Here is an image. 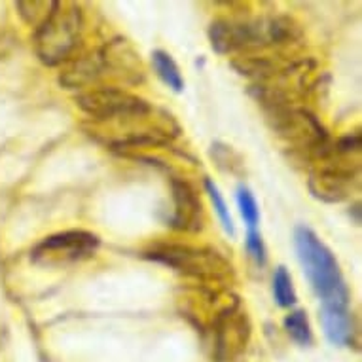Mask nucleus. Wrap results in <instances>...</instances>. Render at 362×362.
<instances>
[{"mask_svg":"<svg viewBox=\"0 0 362 362\" xmlns=\"http://www.w3.org/2000/svg\"><path fill=\"white\" fill-rule=\"evenodd\" d=\"M302 30L291 18H262L252 21L216 19L209 27V40L216 54H260L267 49L292 46Z\"/></svg>","mask_w":362,"mask_h":362,"instance_id":"obj_1","label":"nucleus"},{"mask_svg":"<svg viewBox=\"0 0 362 362\" xmlns=\"http://www.w3.org/2000/svg\"><path fill=\"white\" fill-rule=\"evenodd\" d=\"M294 247H296L298 260L303 267V274L308 277L309 285L313 286L315 294L322 300V305L347 308L351 298L349 288L345 285L344 275L332 250L308 226L296 228Z\"/></svg>","mask_w":362,"mask_h":362,"instance_id":"obj_2","label":"nucleus"},{"mask_svg":"<svg viewBox=\"0 0 362 362\" xmlns=\"http://www.w3.org/2000/svg\"><path fill=\"white\" fill-rule=\"evenodd\" d=\"M83 12L76 2L55 0L54 10L35 29V49L44 65L57 66L76 55L83 35Z\"/></svg>","mask_w":362,"mask_h":362,"instance_id":"obj_3","label":"nucleus"},{"mask_svg":"<svg viewBox=\"0 0 362 362\" xmlns=\"http://www.w3.org/2000/svg\"><path fill=\"white\" fill-rule=\"evenodd\" d=\"M148 260L173 267L178 274L199 281V285L224 286L233 279V267L218 250L182 243H158L144 252Z\"/></svg>","mask_w":362,"mask_h":362,"instance_id":"obj_4","label":"nucleus"},{"mask_svg":"<svg viewBox=\"0 0 362 362\" xmlns=\"http://www.w3.org/2000/svg\"><path fill=\"white\" fill-rule=\"evenodd\" d=\"M274 131L283 141L291 144L298 154L305 156L309 163L317 161L330 148L327 129L305 108L294 107L292 103H277L264 107Z\"/></svg>","mask_w":362,"mask_h":362,"instance_id":"obj_5","label":"nucleus"},{"mask_svg":"<svg viewBox=\"0 0 362 362\" xmlns=\"http://www.w3.org/2000/svg\"><path fill=\"white\" fill-rule=\"evenodd\" d=\"M358 186V154H345L330 148L313 161L309 175V190L317 199L328 203L344 202Z\"/></svg>","mask_w":362,"mask_h":362,"instance_id":"obj_6","label":"nucleus"},{"mask_svg":"<svg viewBox=\"0 0 362 362\" xmlns=\"http://www.w3.org/2000/svg\"><path fill=\"white\" fill-rule=\"evenodd\" d=\"M207 328L213 338L211 347L214 361L235 362L245 355L250 339V321L239 298L220 309Z\"/></svg>","mask_w":362,"mask_h":362,"instance_id":"obj_7","label":"nucleus"},{"mask_svg":"<svg viewBox=\"0 0 362 362\" xmlns=\"http://www.w3.org/2000/svg\"><path fill=\"white\" fill-rule=\"evenodd\" d=\"M76 105L83 114H88L91 124H105L112 119L131 116L148 110L150 105L143 97L131 93L127 89L114 86H97L80 91L76 95Z\"/></svg>","mask_w":362,"mask_h":362,"instance_id":"obj_8","label":"nucleus"},{"mask_svg":"<svg viewBox=\"0 0 362 362\" xmlns=\"http://www.w3.org/2000/svg\"><path fill=\"white\" fill-rule=\"evenodd\" d=\"M99 238L86 230H66L42 239L30 252V260L48 267H65L89 260L99 249Z\"/></svg>","mask_w":362,"mask_h":362,"instance_id":"obj_9","label":"nucleus"},{"mask_svg":"<svg viewBox=\"0 0 362 362\" xmlns=\"http://www.w3.org/2000/svg\"><path fill=\"white\" fill-rule=\"evenodd\" d=\"M99 55H101L103 76L112 74L124 80L125 83H139L144 80L141 55L124 38H114L107 42L103 48H99Z\"/></svg>","mask_w":362,"mask_h":362,"instance_id":"obj_10","label":"nucleus"},{"mask_svg":"<svg viewBox=\"0 0 362 362\" xmlns=\"http://www.w3.org/2000/svg\"><path fill=\"white\" fill-rule=\"evenodd\" d=\"M171 192L173 230L188 233L202 232L203 222H205V214H203V205L199 196H197V192L192 188L190 182H186L182 178H173Z\"/></svg>","mask_w":362,"mask_h":362,"instance_id":"obj_11","label":"nucleus"},{"mask_svg":"<svg viewBox=\"0 0 362 362\" xmlns=\"http://www.w3.org/2000/svg\"><path fill=\"white\" fill-rule=\"evenodd\" d=\"M103 78V65L99 49L74 55L59 74V83L69 89H86Z\"/></svg>","mask_w":362,"mask_h":362,"instance_id":"obj_12","label":"nucleus"},{"mask_svg":"<svg viewBox=\"0 0 362 362\" xmlns=\"http://www.w3.org/2000/svg\"><path fill=\"white\" fill-rule=\"evenodd\" d=\"M321 322L328 341L338 347L351 345L355 341V321L347 308L322 305Z\"/></svg>","mask_w":362,"mask_h":362,"instance_id":"obj_13","label":"nucleus"},{"mask_svg":"<svg viewBox=\"0 0 362 362\" xmlns=\"http://www.w3.org/2000/svg\"><path fill=\"white\" fill-rule=\"evenodd\" d=\"M152 65H154V71L158 74L161 82L169 86L173 91L180 93L185 89V78L180 74V69H178L177 61L173 59L171 55L163 52V49H156L152 54Z\"/></svg>","mask_w":362,"mask_h":362,"instance_id":"obj_14","label":"nucleus"},{"mask_svg":"<svg viewBox=\"0 0 362 362\" xmlns=\"http://www.w3.org/2000/svg\"><path fill=\"white\" fill-rule=\"evenodd\" d=\"M283 327H285L286 334L291 336L292 341H296L298 345H309L313 341V332H311V325H309L308 313L303 309H294L283 319Z\"/></svg>","mask_w":362,"mask_h":362,"instance_id":"obj_15","label":"nucleus"},{"mask_svg":"<svg viewBox=\"0 0 362 362\" xmlns=\"http://www.w3.org/2000/svg\"><path fill=\"white\" fill-rule=\"evenodd\" d=\"M274 298L279 308H292L296 305V288L292 277L285 266H279L274 274Z\"/></svg>","mask_w":362,"mask_h":362,"instance_id":"obj_16","label":"nucleus"},{"mask_svg":"<svg viewBox=\"0 0 362 362\" xmlns=\"http://www.w3.org/2000/svg\"><path fill=\"white\" fill-rule=\"evenodd\" d=\"M55 0H33V2H18L16 8L19 10V16L23 18V21L30 27H38V25L48 18L49 12L54 10Z\"/></svg>","mask_w":362,"mask_h":362,"instance_id":"obj_17","label":"nucleus"},{"mask_svg":"<svg viewBox=\"0 0 362 362\" xmlns=\"http://www.w3.org/2000/svg\"><path fill=\"white\" fill-rule=\"evenodd\" d=\"M238 207L247 228L256 230V226L260 222V209H258V203H256V197L252 196V192L243 185L238 188Z\"/></svg>","mask_w":362,"mask_h":362,"instance_id":"obj_18","label":"nucleus"},{"mask_svg":"<svg viewBox=\"0 0 362 362\" xmlns=\"http://www.w3.org/2000/svg\"><path fill=\"white\" fill-rule=\"evenodd\" d=\"M205 190H207L209 197H211V203H213L214 211L218 214V218L220 222H222V226H224V230L230 233V235H233V233H235V228H233L232 214H230L228 203H226V199L222 197V194H220L218 186L214 185L211 178H205Z\"/></svg>","mask_w":362,"mask_h":362,"instance_id":"obj_19","label":"nucleus"},{"mask_svg":"<svg viewBox=\"0 0 362 362\" xmlns=\"http://www.w3.org/2000/svg\"><path fill=\"white\" fill-rule=\"evenodd\" d=\"M211 156H213V160L218 163L220 169L230 171L232 175H241V169H243V160H241V156L233 152L232 146H226V144H222V143L213 144Z\"/></svg>","mask_w":362,"mask_h":362,"instance_id":"obj_20","label":"nucleus"},{"mask_svg":"<svg viewBox=\"0 0 362 362\" xmlns=\"http://www.w3.org/2000/svg\"><path fill=\"white\" fill-rule=\"evenodd\" d=\"M245 249H247L250 258L255 260L256 266H264V264L267 262L266 245H264V239H262L258 230H249V232H247V238H245Z\"/></svg>","mask_w":362,"mask_h":362,"instance_id":"obj_21","label":"nucleus"}]
</instances>
